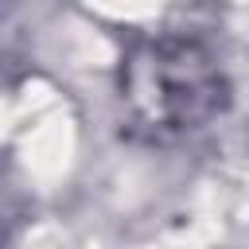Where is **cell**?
<instances>
[{"label": "cell", "mask_w": 249, "mask_h": 249, "mask_svg": "<svg viewBox=\"0 0 249 249\" xmlns=\"http://www.w3.org/2000/svg\"><path fill=\"white\" fill-rule=\"evenodd\" d=\"M121 101L136 132L148 140H171L222 117L230 105V82L202 43L163 35L124 62Z\"/></svg>", "instance_id": "cell-1"}]
</instances>
